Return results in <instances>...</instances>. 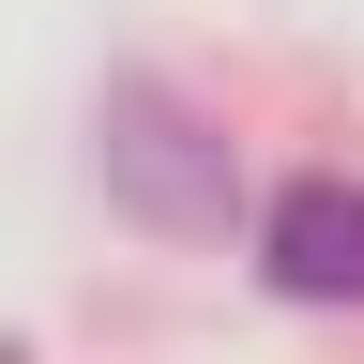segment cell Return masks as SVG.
I'll return each mask as SVG.
<instances>
[{"mask_svg": "<svg viewBox=\"0 0 364 364\" xmlns=\"http://www.w3.org/2000/svg\"><path fill=\"white\" fill-rule=\"evenodd\" d=\"M258 273L289 304H364V182H289L258 213Z\"/></svg>", "mask_w": 364, "mask_h": 364, "instance_id": "2", "label": "cell"}, {"mask_svg": "<svg viewBox=\"0 0 364 364\" xmlns=\"http://www.w3.org/2000/svg\"><path fill=\"white\" fill-rule=\"evenodd\" d=\"M0 364H16V349H0Z\"/></svg>", "mask_w": 364, "mask_h": 364, "instance_id": "3", "label": "cell"}, {"mask_svg": "<svg viewBox=\"0 0 364 364\" xmlns=\"http://www.w3.org/2000/svg\"><path fill=\"white\" fill-rule=\"evenodd\" d=\"M91 152H107V198L136 228H167V243H213L228 213H243V167H228V136L182 107L167 76H122L107 122H91Z\"/></svg>", "mask_w": 364, "mask_h": 364, "instance_id": "1", "label": "cell"}]
</instances>
